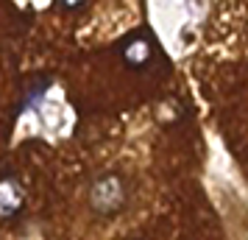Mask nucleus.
Wrapping results in <instances>:
<instances>
[{
  "label": "nucleus",
  "instance_id": "nucleus-1",
  "mask_svg": "<svg viewBox=\"0 0 248 240\" xmlns=\"http://www.w3.org/2000/svg\"><path fill=\"white\" fill-rule=\"evenodd\" d=\"M128 204V182L120 173H101L90 184V207L98 215H114Z\"/></svg>",
  "mask_w": 248,
  "mask_h": 240
},
{
  "label": "nucleus",
  "instance_id": "nucleus-2",
  "mask_svg": "<svg viewBox=\"0 0 248 240\" xmlns=\"http://www.w3.org/2000/svg\"><path fill=\"white\" fill-rule=\"evenodd\" d=\"M25 204V190L14 176H0V218L9 221Z\"/></svg>",
  "mask_w": 248,
  "mask_h": 240
},
{
  "label": "nucleus",
  "instance_id": "nucleus-3",
  "mask_svg": "<svg viewBox=\"0 0 248 240\" xmlns=\"http://www.w3.org/2000/svg\"><path fill=\"white\" fill-rule=\"evenodd\" d=\"M120 53H123L125 64L131 67H148L151 59H154V42L148 36H131L120 45Z\"/></svg>",
  "mask_w": 248,
  "mask_h": 240
},
{
  "label": "nucleus",
  "instance_id": "nucleus-4",
  "mask_svg": "<svg viewBox=\"0 0 248 240\" xmlns=\"http://www.w3.org/2000/svg\"><path fill=\"white\" fill-rule=\"evenodd\" d=\"M50 87V79H36L28 90H25V95H23V103H20V112L23 109H28V106H36L39 103V98H45V90Z\"/></svg>",
  "mask_w": 248,
  "mask_h": 240
},
{
  "label": "nucleus",
  "instance_id": "nucleus-5",
  "mask_svg": "<svg viewBox=\"0 0 248 240\" xmlns=\"http://www.w3.org/2000/svg\"><path fill=\"white\" fill-rule=\"evenodd\" d=\"M59 3H62L64 9H76V6H81V3H84V0H59Z\"/></svg>",
  "mask_w": 248,
  "mask_h": 240
}]
</instances>
